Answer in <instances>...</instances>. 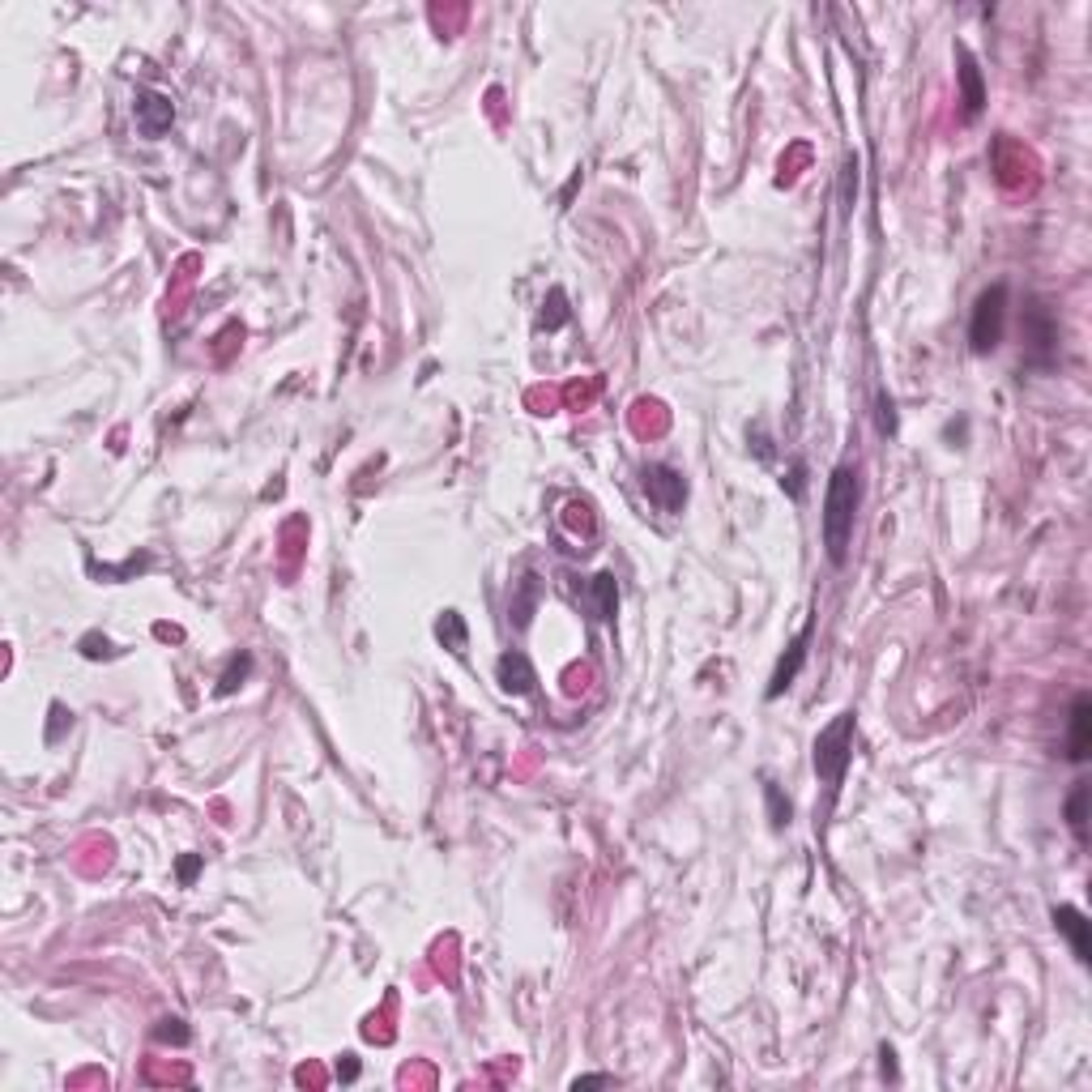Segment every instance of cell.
Masks as SVG:
<instances>
[{"instance_id": "cell-1", "label": "cell", "mask_w": 1092, "mask_h": 1092, "mask_svg": "<svg viewBox=\"0 0 1092 1092\" xmlns=\"http://www.w3.org/2000/svg\"><path fill=\"white\" fill-rule=\"evenodd\" d=\"M858 500H862L858 470L853 465H836L828 478V495H824V517H819L824 551H828V559L836 568L849 559V542H853V525H858Z\"/></svg>"}, {"instance_id": "cell-2", "label": "cell", "mask_w": 1092, "mask_h": 1092, "mask_svg": "<svg viewBox=\"0 0 1092 1092\" xmlns=\"http://www.w3.org/2000/svg\"><path fill=\"white\" fill-rule=\"evenodd\" d=\"M853 730H858L853 713H841L832 726H824V730H819L816 755H811V760H816L819 781H828V785L845 781V768H849V760H853Z\"/></svg>"}, {"instance_id": "cell-3", "label": "cell", "mask_w": 1092, "mask_h": 1092, "mask_svg": "<svg viewBox=\"0 0 1092 1092\" xmlns=\"http://www.w3.org/2000/svg\"><path fill=\"white\" fill-rule=\"evenodd\" d=\"M1003 325H1007V286L995 282L973 303V320H969V342H973V350L978 355H990L1003 342Z\"/></svg>"}, {"instance_id": "cell-4", "label": "cell", "mask_w": 1092, "mask_h": 1092, "mask_svg": "<svg viewBox=\"0 0 1092 1092\" xmlns=\"http://www.w3.org/2000/svg\"><path fill=\"white\" fill-rule=\"evenodd\" d=\"M1024 342H1028V363L1050 367L1059 355V320L1045 303H1028L1024 308Z\"/></svg>"}, {"instance_id": "cell-5", "label": "cell", "mask_w": 1092, "mask_h": 1092, "mask_svg": "<svg viewBox=\"0 0 1092 1092\" xmlns=\"http://www.w3.org/2000/svg\"><path fill=\"white\" fill-rule=\"evenodd\" d=\"M640 483H645V491H649V500L657 508H666V512H679L687 500V483L679 470H670V465H645V474H640Z\"/></svg>"}, {"instance_id": "cell-6", "label": "cell", "mask_w": 1092, "mask_h": 1092, "mask_svg": "<svg viewBox=\"0 0 1092 1092\" xmlns=\"http://www.w3.org/2000/svg\"><path fill=\"white\" fill-rule=\"evenodd\" d=\"M171 120H176V107H171L167 95H158V90H141L137 95V129L146 137H163L171 129Z\"/></svg>"}, {"instance_id": "cell-7", "label": "cell", "mask_w": 1092, "mask_h": 1092, "mask_svg": "<svg viewBox=\"0 0 1092 1092\" xmlns=\"http://www.w3.org/2000/svg\"><path fill=\"white\" fill-rule=\"evenodd\" d=\"M1054 926L1067 934V943H1071V952H1076V961L1088 964L1092 961V922L1088 917H1084L1076 905H1059V909H1054Z\"/></svg>"}, {"instance_id": "cell-8", "label": "cell", "mask_w": 1092, "mask_h": 1092, "mask_svg": "<svg viewBox=\"0 0 1092 1092\" xmlns=\"http://www.w3.org/2000/svg\"><path fill=\"white\" fill-rule=\"evenodd\" d=\"M1092 751V700L1088 696H1076L1071 704V730H1067V760L1084 764Z\"/></svg>"}, {"instance_id": "cell-9", "label": "cell", "mask_w": 1092, "mask_h": 1092, "mask_svg": "<svg viewBox=\"0 0 1092 1092\" xmlns=\"http://www.w3.org/2000/svg\"><path fill=\"white\" fill-rule=\"evenodd\" d=\"M495 679H500V687H504L508 696H529L534 683H538V674H534L525 653H504L500 666H495Z\"/></svg>"}, {"instance_id": "cell-10", "label": "cell", "mask_w": 1092, "mask_h": 1092, "mask_svg": "<svg viewBox=\"0 0 1092 1092\" xmlns=\"http://www.w3.org/2000/svg\"><path fill=\"white\" fill-rule=\"evenodd\" d=\"M807 645H811V623L802 627L799 636H794V645H790V653L781 657V666H777V674H772V683H768V700H777L781 696L785 687L794 683L799 679V670H802V662H807Z\"/></svg>"}, {"instance_id": "cell-11", "label": "cell", "mask_w": 1092, "mask_h": 1092, "mask_svg": "<svg viewBox=\"0 0 1092 1092\" xmlns=\"http://www.w3.org/2000/svg\"><path fill=\"white\" fill-rule=\"evenodd\" d=\"M961 103H964V115L973 120V115L981 112V103H986V90H981V68L978 60L969 56V51L961 48Z\"/></svg>"}, {"instance_id": "cell-12", "label": "cell", "mask_w": 1092, "mask_h": 1092, "mask_svg": "<svg viewBox=\"0 0 1092 1092\" xmlns=\"http://www.w3.org/2000/svg\"><path fill=\"white\" fill-rule=\"evenodd\" d=\"M593 615L598 619H615V610H619V585H615V576L610 572H602V576H593Z\"/></svg>"}, {"instance_id": "cell-13", "label": "cell", "mask_w": 1092, "mask_h": 1092, "mask_svg": "<svg viewBox=\"0 0 1092 1092\" xmlns=\"http://www.w3.org/2000/svg\"><path fill=\"white\" fill-rule=\"evenodd\" d=\"M1067 824L1076 832L1079 841H1088V781H1079L1067 799Z\"/></svg>"}, {"instance_id": "cell-14", "label": "cell", "mask_w": 1092, "mask_h": 1092, "mask_svg": "<svg viewBox=\"0 0 1092 1092\" xmlns=\"http://www.w3.org/2000/svg\"><path fill=\"white\" fill-rule=\"evenodd\" d=\"M436 636L444 640V649H453V653L465 649V623H461V615H456V610H444V615H440V623H436Z\"/></svg>"}, {"instance_id": "cell-15", "label": "cell", "mask_w": 1092, "mask_h": 1092, "mask_svg": "<svg viewBox=\"0 0 1092 1092\" xmlns=\"http://www.w3.org/2000/svg\"><path fill=\"white\" fill-rule=\"evenodd\" d=\"M534 606H538V581H534V576H525V581H521V593L512 598V619H517V627H525V623H529Z\"/></svg>"}, {"instance_id": "cell-16", "label": "cell", "mask_w": 1092, "mask_h": 1092, "mask_svg": "<svg viewBox=\"0 0 1092 1092\" xmlns=\"http://www.w3.org/2000/svg\"><path fill=\"white\" fill-rule=\"evenodd\" d=\"M248 674H252V653H239V657H230V666L222 670V679H218V691H222V696H230V691L244 683Z\"/></svg>"}, {"instance_id": "cell-17", "label": "cell", "mask_w": 1092, "mask_h": 1092, "mask_svg": "<svg viewBox=\"0 0 1092 1092\" xmlns=\"http://www.w3.org/2000/svg\"><path fill=\"white\" fill-rule=\"evenodd\" d=\"M764 799H768V816H772V828H790V819H794V807H790V799H781L777 781H764Z\"/></svg>"}, {"instance_id": "cell-18", "label": "cell", "mask_w": 1092, "mask_h": 1092, "mask_svg": "<svg viewBox=\"0 0 1092 1092\" xmlns=\"http://www.w3.org/2000/svg\"><path fill=\"white\" fill-rule=\"evenodd\" d=\"M188 1028H184V1020H158V1028H154V1042L163 1045H188Z\"/></svg>"}, {"instance_id": "cell-19", "label": "cell", "mask_w": 1092, "mask_h": 1092, "mask_svg": "<svg viewBox=\"0 0 1092 1092\" xmlns=\"http://www.w3.org/2000/svg\"><path fill=\"white\" fill-rule=\"evenodd\" d=\"M546 303H551V316H542V325H546V329H559L564 320H568V308H564V291H551V299H546Z\"/></svg>"}, {"instance_id": "cell-20", "label": "cell", "mask_w": 1092, "mask_h": 1092, "mask_svg": "<svg viewBox=\"0 0 1092 1092\" xmlns=\"http://www.w3.org/2000/svg\"><path fill=\"white\" fill-rule=\"evenodd\" d=\"M802 478H807V465H802V461H794V465H790V478H781V487H790L794 500L802 495Z\"/></svg>"}, {"instance_id": "cell-21", "label": "cell", "mask_w": 1092, "mask_h": 1092, "mask_svg": "<svg viewBox=\"0 0 1092 1092\" xmlns=\"http://www.w3.org/2000/svg\"><path fill=\"white\" fill-rule=\"evenodd\" d=\"M880 431H883V436H892V431H897V410H892V402H888V397H880Z\"/></svg>"}, {"instance_id": "cell-22", "label": "cell", "mask_w": 1092, "mask_h": 1092, "mask_svg": "<svg viewBox=\"0 0 1092 1092\" xmlns=\"http://www.w3.org/2000/svg\"><path fill=\"white\" fill-rule=\"evenodd\" d=\"M338 1079H346V1084L359 1079V1059H355V1054H342V1059H338Z\"/></svg>"}, {"instance_id": "cell-23", "label": "cell", "mask_w": 1092, "mask_h": 1092, "mask_svg": "<svg viewBox=\"0 0 1092 1092\" xmlns=\"http://www.w3.org/2000/svg\"><path fill=\"white\" fill-rule=\"evenodd\" d=\"M606 1084H615V1079H610V1076H581L572 1088H606Z\"/></svg>"}, {"instance_id": "cell-24", "label": "cell", "mask_w": 1092, "mask_h": 1092, "mask_svg": "<svg viewBox=\"0 0 1092 1092\" xmlns=\"http://www.w3.org/2000/svg\"><path fill=\"white\" fill-rule=\"evenodd\" d=\"M880 1059H883V1076H892V1079H897V1054H892V1050L883 1045V1050H880Z\"/></svg>"}, {"instance_id": "cell-25", "label": "cell", "mask_w": 1092, "mask_h": 1092, "mask_svg": "<svg viewBox=\"0 0 1092 1092\" xmlns=\"http://www.w3.org/2000/svg\"><path fill=\"white\" fill-rule=\"evenodd\" d=\"M196 866H201V858H184V862H180V880H184V883H193Z\"/></svg>"}]
</instances>
